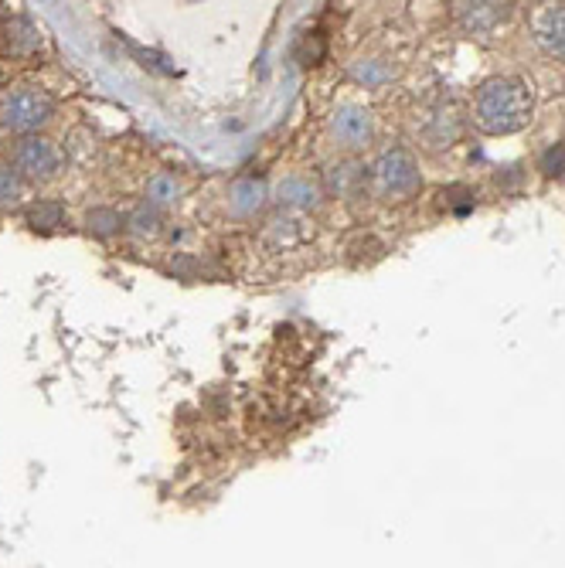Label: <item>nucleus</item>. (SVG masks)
<instances>
[{
	"label": "nucleus",
	"mask_w": 565,
	"mask_h": 568,
	"mask_svg": "<svg viewBox=\"0 0 565 568\" xmlns=\"http://www.w3.org/2000/svg\"><path fill=\"white\" fill-rule=\"evenodd\" d=\"M474 120L491 137H511V133L525 130L531 120V92L514 75H497L487 79L477 92Z\"/></svg>",
	"instance_id": "f257e3e1"
},
{
	"label": "nucleus",
	"mask_w": 565,
	"mask_h": 568,
	"mask_svg": "<svg viewBox=\"0 0 565 568\" xmlns=\"http://www.w3.org/2000/svg\"><path fill=\"white\" fill-rule=\"evenodd\" d=\"M55 116V99L48 96L41 86L21 82V86L4 89L0 96V126L7 133H18V137H35L41 126H48Z\"/></svg>",
	"instance_id": "f03ea898"
},
{
	"label": "nucleus",
	"mask_w": 565,
	"mask_h": 568,
	"mask_svg": "<svg viewBox=\"0 0 565 568\" xmlns=\"http://www.w3.org/2000/svg\"><path fill=\"white\" fill-rule=\"evenodd\" d=\"M368 184L378 198L385 201H406L419 188H423V177H419V164L409 150L389 147L375 157V164L368 167Z\"/></svg>",
	"instance_id": "7ed1b4c3"
},
{
	"label": "nucleus",
	"mask_w": 565,
	"mask_h": 568,
	"mask_svg": "<svg viewBox=\"0 0 565 568\" xmlns=\"http://www.w3.org/2000/svg\"><path fill=\"white\" fill-rule=\"evenodd\" d=\"M11 171L18 174L21 181L45 184L62 171V150L45 137H24L14 143L11 150Z\"/></svg>",
	"instance_id": "20e7f679"
},
{
	"label": "nucleus",
	"mask_w": 565,
	"mask_h": 568,
	"mask_svg": "<svg viewBox=\"0 0 565 568\" xmlns=\"http://www.w3.org/2000/svg\"><path fill=\"white\" fill-rule=\"evenodd\" d=\"M331 137L337 147L344 150H361L375 137V123L365 106H337L331 113Z\"/></svg>",
	"instance_id": "39448f33"
},
{
	"label": "nucleus",
	"mask_w": 565,
	"mask_h": 568,
	"mask_svg": "<svg viewBox=\"0 0 565 568\" xmlns=\"http://www.w3.org/2000/svg\"><path fill=\"white\" fill-rule=\"evenodd\" d=\"M460 133H463V116L453 103L433 106L423 116V126H419V137H423L426 147H433V150L453 147V143L460 140Z\"/></svg>",
	"instance_id": "423d86ee"
},
{
	"label": "nucleus",
	"mask_w": 565,
	"mask_h": 568,
	"mask_svg": "<svg viewBox=\"0 0 565 568\" xmlns=\"http://www.w3.org/2000/svg\"><path fill=\"white\" fill-rule=\"evenodd\" d=\"M531 31L545 55L565 62V4H542L531 18Z\"/></svg>",
	"instance_id": "0eeeda50"
},
{
	"label": "nucleus",
	"mask_w": 565,
	"mask_h": 568,
	"mask_svg": "<svg viewBox=\"0 0 565 568\" xmlns=\"http://www.w3.org/2000/svg\"><path fill=\"white\" fill-rule=\"evenodd\" d=\"M511 7L514 4H484V0H477V4H453V14L463 24V31L477 38H491V31H497L511 18Z\"/></svg>",
	"instance_id": "6e6552de"
},
{
	"label": "nucleus",
	"mask_w": 565,
	"mask_h": 568,
	"mask_svg": "<svg viewBox=\"0 0 565 568\" xmlns=\"http://www.w3.org/2000/svg\"><path fill=\"white\" fill-rule=\"evenodd\" d=\"M368 188V167H361L358 160H337L324 171V191L334 198H358Z\"/></svg>",
	"instance_id": "1a4fd4ad"
},
{
	"label": "nucleus",
	"mask_w": 565,
	"mask_h": 568,
	"mask_svg": "<svg viewBox=\"0 0 565 568\" xmlns=\"http://www.w3.org/2000/svg\"><path fill=\"white\" fill-rule=\"evenodd\" d=\"M269 201V188L259 177H239V181L229 188V211L235 218H252L266 208Z\"/></svg>",
	"instance_id": "9d476101"
},
{
	"label": "nucleus",
	"mask_w": 565,
	"mask_h": 568,
	"mask_svg": "<svg viewBox=\"0 0 565 568\" xmlns=\"http://www.w3.org/2000/svg\"><path fill=\"white\" fill-rule=\"evenodd\" d=\"M276 198H280L283 205L293 208V211H314L320 205V198H324V191H320V184L314 181V177L290 174V177H283V181H280Z\"/></svg>",
	"instance_id": "9b49d317"
},
{
	"label": "nucleus",
	"mask_w": 565,
	"mask_h": 568,
	"mask_svg": "<svg viewBox=\"0 0 565 568\" xmlns=\"http://www.w3.org/2000/svg\"><path fill=\"white\" fill-rule=\"evenodd\" d=\"M177 201H181V181H177L174 174L160 171L147 181V205L150 208H174Z\"/></svg>",
	"instance_id": "f8f14e48"
},
{
	"label": "nucleus",
	"mask_w": 565,
	"mask_h": 568,
	"mask_svg": "<svg viewBox=\"0 0 565 568\" xmlns=\"http://www.w3.org/2000/svg\"><path fill=\"white\" fill-rule=\"evenodd\" d=\"M351 79L365 89H378L392 79V69L382 62V58H358V62L351 65Z\"/></svg>",
	"instance_id": "ddd939ff"
},
{
	"label": "nucleus",
	"mask_w": 565,
	"mask_h": 568,
	"mask_svg": "<svg viewBox=\"0 0 565 568\" xmlns=\"http://www.w3.org/2000/svg\"><path fill=\"white\" fill-rule=\"evenodd\" d=\"M7 45H11V52H18V55H31V52H38L41 35L28 18H14L7 24Z\"/></svg>",
	"instance_id": "4468645a"
},
{
	"label": "nucleus",
	"mask_w": 565,
	"mask_h": 568,
	"mask_svg": "<svg viewBox=\"0 0 565 568\" xmlns=\"http://www.w3.org/2000/svg\"><path fill=\"white\" fill-rule=\"evenodd\" d=\"M28 222L35 232H55V228L65 225V208L58 205V201H38V205L28 211Z\"/></svg>",
	"instance_id": "2eb2a0df"
},
{
	"label": "nucleus",
	"mask_w": 565,
	"mask_h": 568,
	"mask_svg": "<svg viewBox=\"0 0 565 568\" xmlns=\"http://www.w3.org/2000/svg\"><path fill=\"white\" fill-rule=\"evenodd\" d=\"M28 198V184L11 167H0V208H18Z\"/></svg>",
	"instance_id": "dca6fc26"
},
{
	"label": "nucleus",
	"mask_w": 565,
	"mask_h": 568,
	"mask_svg": "<svg viewBox=\"0 0 565 568\" xmlns=\"http://www.w3.org/2000/svg\"><path fill=\"white\" fill-rule=\"evenodd\" d=\"M126 225H130V232L137 235V239H154L160 232V211L150 205H137L133 215L126 218Z\"/></svg>",
	"instance_id": "f3484780"
},
{
	"label": "nucleus",
	"mask_w": 565,
	"mask_h": 568,
	"mask_svg": "<svg viewBox=\"0 0 565 568\" xmlns=\"http://www.w3.org/2000/svg\"><path fill=\"white\" fill-rule=\"evenodd\" d=\"M86 225H89L92 235H99V239H109L113 232H120L123 218L116 215L113 208H92L89 215H86Z\"/></svg>",
	"instance_id": "a211bd4d"
},
{
	"label": "nucleus",
	"mask_w": 565,
	"mask_h": 568,
	"mask_svg": "<svg viewBox=\"0 0 565 568\" xmlns=\"http://www.w3.org/2000/svg\"><path fill=\"white\" fill-rule=\"evenodd\" d=\"M538 171L545 177H565V143H552V147L538 157Z\"/></svg>",
	"instance_id": "6ab92c4d"
},
{
	"label": "nucleus",
	"mask_w": 565,
	"mask_h": 568,
	"mask_svg": "<svg viewBox=\"0 0 565 568\" xmlns=\"http://www.w3.org/2000/svg\"><path fill=\"white\" fill-rule=\"evenodd\" d=\"M4 82H7V75H4V69H0V96H4Z\"/></svg>",
	"instance_id": "aec40b11"
}]
</instances>
